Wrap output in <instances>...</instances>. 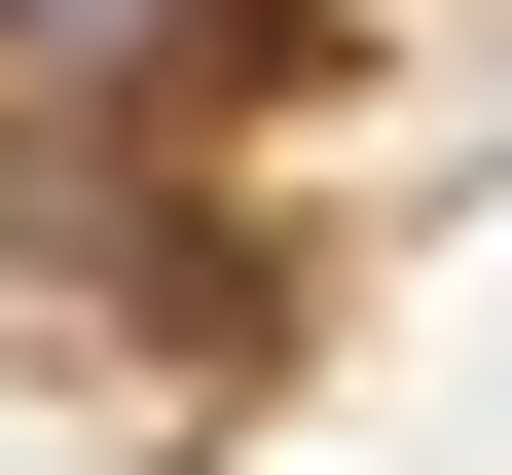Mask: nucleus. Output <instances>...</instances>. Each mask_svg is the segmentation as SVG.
Instances as JSON below:
<instances>
[{"label":"nucleus","mask_w":512,"mask_h":475,"mask_svg":"<svg viewBox=\"0 0 512 475\" xmlns=\"http://www.w3.org/2000/svg\"><path fill=\"white\" fill-rule=\"evenodd\" d=\"M0 74L37 110H183V74H256V0H0Z\"/></svg>","instance_id":"f257e3e1"}]
</instances>
